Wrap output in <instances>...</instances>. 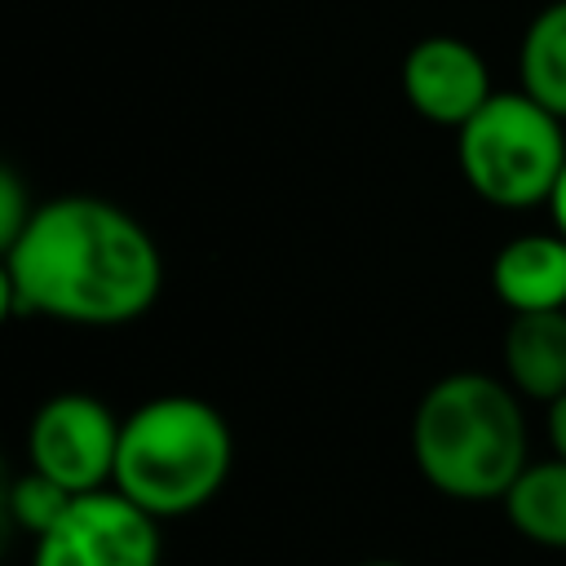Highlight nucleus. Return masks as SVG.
I'll list each match as a JSON object with an SVG mask.
<instances>
[{"label":"nucleus","mask_w":566,"mask_h":566,"mask_svg":"<svg viewBox=\"0 0 566 566\" xmlns=\"http://www.w3.org/2000/svg\"><path fill=\"white\" fill-rule=\"evenodd\" d=\"M4 252V305L71 327H124L164 292L155 234L102 195L40 199Z\"/></svg>","instance_id":"nucleus-1"},{"label":"nucleus","mask_w":566,"mask_h":566,"mask_svg":"<svg viewBox=\"0 0 566 566\" xmlns=\"http://www.w3.org/2000/svg\"><path fill=\"white\" fill-rule=\"evenodd\" d=\"M522 394L486 371L438 376L411 411L416 473L447 500L486 504L504 500L517 473L531 464V433Z\"/></svg>","instance_id":"nucleus-2"},{"label":"nucleus","mask_w":566,"mask_h":566,"mask_svg":"<svg viewBox=\"0 0 566 566\" xmlns=\"http://www.w3.org/2000/svg\"><path fill=\"white\" fill-rule=\"evenodd\" d=\"M234 438L226 416L195 394H159L124 416L115 491L142 504L150 517L199 513L230 478Z\"/></svg>","instance_id":"nucleus-3"},{"label":"nucleus","mask_w":566,"mask_h":566,"mask_svg":"<svg viewBox=\"0 0 566 566\" xmlns=\"http://www.w3.org/2000/svg\"><path fill=\"white\" fill-rule=\"evenodd\" d=\"M455 159L469 190L491 208L548 203L566 164V119L522 88H495L491 102L460 128Z\"/></svg>","instance_id":"nucleus-4"},{"label":"nucleus","mask_w":566,"mask_h":566,"mask_svg":"<svg viewBox=\"0 0 566 566\" xmlns=\"http://www.w3.org/2000/svg\"><path fill=\"white\" fill-rule=\"evenodd\" d=\"M124 420L93 394L66 389L35 407L27 424V469L62 482L75 495L106 491L115 482Z\"/></svg>","instance_id":"nucleus-5"},{"label":"nucleus","mask_w":566,"mask_h":566,"mask_svg":"<svg viewBox=\"0 0 566 566\" xmlns=\"http://www.w3.org/2000/svg\"><path fill=\"white\" fill-rule=\"evenodd\" d=\"M31 566H159V517L124 491H88L35 539Z\"/></svg>","instance_id":"nucleus-6"},{"label":"nucleus","mask_w":566,"mask_h":566,"mask_svg":"<svg viewBox=\"0 0 566 566\" xmlns=\"http://www.w3.org/2000/svg\"><path fill=\"white\" fill-rule=\"evenodd\" d=\"M491 93L495 88L482 53L460 35H424L402 57V97L438 128L460 133L491 102Z\"/></svg>","instance_id":"nucleus-7"},{"label":"nucleus","mask_w":566,"mask_h":566,"mask_svg":"<svg viewBox=\"0 0 566 566\" xmlns=\"http://www.w3.org/2000/svg\"><path fill=\"white\" fill-rule=\"evenodd\" d=\"M491 292L509 314L566 310V234H513L491 261Z\"/></svg>","instance_id":"nucleus-8"},{"label":"nucleus","mask_w":566,"mask_h":566,"mask_svg":"<svg viewBox=\"0 0 566 566\" xmlns=\"http://www.w3.org/2000/svg\"><path fill=\"white\" fill-rule=\"evenodd\" d=\"M504 380L531 398L553 402L566 394V310H531L513 314L504 327Z\"/></svg>","instance_id":"nucleus-9"},{"label":"nucleus","mask_w":566,"mask_h":566,"mask_svg":"<svg viewBox=\"0 0 566 566\" xmlns=\"http://www.w3.org/2000/svg\"><path fill=\"white\" fill-rule=\"evenodd\" d=\"M500 504H504L509 526L522 539L566 553V460L562 455L531 460Z\"/></svg>","instance_id":"nucleus-10"},{"label":"nucleus","mask_w":566,"mask_h":566,"mask_svg":"<svg viewBox=\"0 0 566 566\" xmlns=\"http://www.w3.org/2000/svg\"><path fill=\"white\" fill-rule=\"evenodd\" d=\"M517 88L566 119V0H548L522 31Z\"/></svg>","instance_id":"nucleus-11"},{"label":"nucleus","mask_w":566,"mask_h":566,"mask_svg":"<svg viewBox=\"0 0 566 566\" xmlns=\"http://www.w3.org/2000/svg\"><path fill=\"white\" fill-rule=\"evenodd\" d=\"M71 504H75V491H66L62 482H53V478H44L35 469H27L22 478H13V486H9V517L31 539L49 535Z\"/></svg>","instance_id":"nucleus-12"},{"label":"nucleus","mask_w":566,"mask_h":566,"mask_svg":"<svg viewBox=\"0 0 566 566\" xmlns=\"http://www.w3.org/2000/svg\"><path fill=\"white\" fill-rule=\"evenodd\" d=\"M31 212H35V199L27 195L22 172L4 164V168H0V248H9V243L27 230Z\"/></svg>","instance_id":"nucleus-13"},{"label":"nucleus","mask_w":566,"mask_h":566,"mask_svg":"<svg viewBox=\"0 0 566 566\" xmlns=\"http://www.w3.org/2000/svg\"><path fill=\"white\" fill-rule=\"evenodd\" d=\"M544 424H548V442H553V455H562V460H566V394L548 402V416H544Z\"/></svg>","instance_id":"nucleus-14"},{"label":"nucleus","mask_w":566,"mask_h":566,"mask_svg":"<svg viewBox=\"0 0 566 566\" xmlns=\"http://www.w3.org/2000/svg\"><path fill=\"white\" fill-rule=\"evenodd\" d=\"M548 217H553V230L566 234V164H562V172H557V181L548 190Z\"/></svg>","instance_id":"nucleus-15"},{"label":"nucleus","mask_w":566,"mask_h":566,"mask_svg":"<svg viewBox=\"0 0 566 566\" xmlns=\"http://www.w3.org/2000/svg\"><path fill=\"white\" fill-rule=\"evenodd\" d=\"M354 566H407V562H394V557H367V562H354Z\"/></svg>","instance_id":"nucleus-16"}]
</instances>
